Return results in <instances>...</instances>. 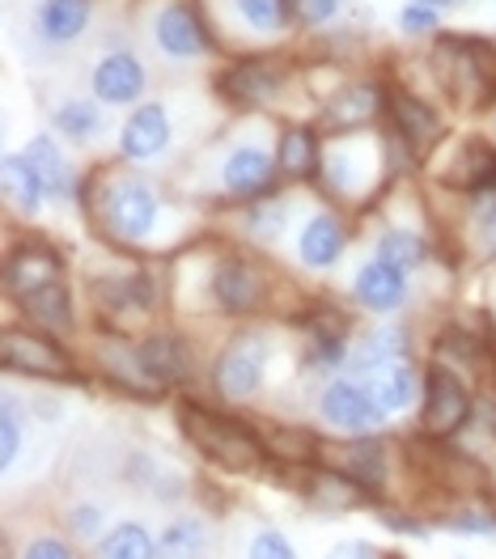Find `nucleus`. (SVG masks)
<instances>
[{"mask_svg":"<svg viewBox=\"0 0 496 559\" xmlns=\"http://www.w3.org/2000/svg\"><path fill=\"white\" fill-rule=\"evenodd\" d=\"M81 216L94 242L137 259H170L200 234V209L178 195L170 178L162 182L119 157L85 170Z\"/></svg>","mask_w":496,"mask_h":559,"instance_id":"f257e3e1","label":"nucleus"},{"mask_svg":"<svg viewBox=\"0 0 496 559\" xmlns=\"http://www.w3.org/2000/svg\"><path fill=\"white\" fill-rule=\"evenodd\" d=\"M170 182L200 212H238L281 191L276 119L272 115H225V123L178 166Z\"/></svg>","mask_w":496,"mask_h":559,"instance_id":"f03ea898","label":"nucleus"},{"mask_svg":"<svg viewBox=\"0 0 496 559\" xmlns=\"http://www.w3.org/2000/svg\"><path fill=\"white\" fill-rule=\"evenodd\" d=\"M187 254L200 267V297L187 314L225 318L238 322H272L288 318L306 306V293L272 263V254L238 242V238H196Z\"/></svg>","mask_w":496,"mask_h":559,"instance_id":"7ed1b4c3","label":"nucleus"},{"mask_svg":"<svg viewBox=\"0 0 496 559\" xmlns=\"http://www.w3.org/2000/svg\"><path fill=\"white\" fill-rule=\"evenodd\" d=\"M103 250V263H90L81 272V293L90 306V326L115 331V335H141L149 326L166 322L170 310V267L162 259H137V254H119Z\"/></svg>","mask_w":496,"mask_h":559,"instance_id":"20e7f679","label":"nucleus"},{"mask_svg":"<svg viewBox=\"0 0 496 559\" xmlns=\"http://www.w3.org/2000/svg\"><path fill=\"white\" fill-rule=\"evenodd\" d=\"M209 94L225 115H297L293 98H306V56L302 47H259V51H225V60L204 76Z\"/></svg>","mask_w":496,"mask_h":559,"instance_id":"39448f33","label":"nucleus"},{"mask_svg":"<svg viewBox=\"0 0 496 559\" xmlns=\"http://www.w3.org/2000/svg\"><path fill=\"white\" fill-rule=\"evenodd\" d=\"M175 424L182 445H191V454H200L221 475H263L272 466L268 454V437L263 424L247 419L243 407H225L204 390H187L175 399Z\"/></svg>","mask_w":496,"mask_h":559,"instance_id":"423d86ee","label":"nucleus"},{"mask_svg":"<svg viewBox=\"0 0 496 559\" xmlns=\"http://www.w3.org/2000/svg\"><path fill=\"white\" fill-rule=\"evenodd\" d=\"M128 26L149 51V60L166 72H209L225 60V43L216 35L204 0H132Z\"/></svg>","mask_w":496,"mask_h":559,"instance_id":"0eeeda50","label":"nucleus"},{"mask_svg":"<svg viewBox=\"0 0 496 559\" xmlns=\"http://www.w3.org/2000/svg\"><path fill=\"white\" fill-rule=\"evenodd\" d=\"M213 103V94L204 103H196L191 90H162V94L153 90L141 106L119 115L110 157H119L128 166H141V170H157V166L178 170L200 148L196 140H187L191 123H196V110H204Z\"/></svg>","mask_w":496,"mask_h":559,"instance_id":"6e6552de","label":"nucleus"},{"mask_svg":"<svg viewBox=\"0 0 496 559\" xmlns=\"http://www.w3.org/2000/svg\"><path fill=\"white\" fill-rule=\"evenodd\" d=\"M394 182H399V170H394V153H390V140L382 128L327 136L322 170L315 182L319 200L335 204V209H349L353 216H365Z\"/></svg>","mask_w":496,"mask_h":559,"instance_id":"1a4fd4ad","label":"nucleus"},{"mask_svg":"<svg viewBox=\"0 0 496 559\" xmlns=\"http://www.w3.org/2000/svg\"><path fill=\"white\" fill-rule=\"evenodd\" d=\"M425 69L437 94L450 103L454 115L480 119L496 94V35L480 31H441L421 47Z\"/></svg>","mask_w":496,"mask_h":559,"instance_id":"9d476101","label":"nucleus"},{"mask_svg":"<svg viewBox=\"0 0 496 559\" xmlns=\"http://www.w3.org/2000/svg\"><path fill=\"white\" fill-rule=\"evenodd\" d=\"M272 373H276L272 322H238L209 352L204 394H213L225 407H250L272 390Z\"/></svg>","mask_w":496,"mask_h":559,"instance_id":"9b49d317","label":"nucleus"},{"mask_svg":"<svg viewBox=\"0 0 496 559\" xmlns=\"http://www.w3.org/2000/svg\"><path fill=\"white\" fill-rule=\"evenodd\" d=\"M153 60L144 51L132 26H115L98 38V51L85 60L81 72V90H90L103 106H110L115 115L141 106L153 94Z\"/></svg>","mask_w":496,"mask_h":559,"instance_id":"f8f14e48","label":"nucleus"},{"mask_svg":"<svg viewBox=\"0 0 496 559\" xmlns=\"http://www.w3.org/2000/svg\"><path fill=\"white\" fill-rule=\"evenodd\" d=\"M0 369L9 382L31 385H76L90 378V365L72 348V340H60L17 318H9L0 331Z\"/></svg>","mask_w":496,"mask_h":559,"instance_id":"ddd939ff","label":"nucleus"},{"mask_svg":"<svg viewBox=\"0 0 496 559\" xmlns=\"http://www.w3.org/2000/svg\"><path fill=\"white\" fill-rule=\"evenodd\" d=\"M225 51H259V47H293L297 22L293 0H204Z\"/></svg>","mask_w":496,"mask_h":559,"instance_id":"4468645a","label":"nucleus"},{"mask_svg":"<svg viewBox=\"0 0 496 559\" xmlns=\"http://www.w3.org/2000/svg\"><path fill=\"white\" fill-rule=\"evenodd\" d=\"M475 399H480V385L471 378H462L459 369H450L441 360H425L416 432L428 441H459L462 432L475 424Z\"/></svg>","mask_w":496,"mask_h":559,"instance_id":"2eb2a0df","label":"nucleus"},{"mask_svg":"<svg viewBox=\"0 0 496 559\" xmlns=\"http://www.w3.org/2000/svg\"><path fill=\"white\" fill-rule=\"evenodd\" d=\"M356 221L349 209H335L315 195V204L302 212L297 229H293V267H302L306 276H331L356 242Z\"/></svg>","mask_w":496,"mask_h":559,"instance_id":"dca6fc26","label":"nucleus"},{"mask_svg":"<svg viewBox=\"0 0 496 559\" xmlns=\"http://www.w3.org/2000/svg\"><path fill=\"white\" fill-rule=\"evenodd\" d=\"M433 178V191L446 195H480V191H496V140L484 128H467V132H450V140L433 153L425 166Z\"/></svg>","mask_w":496,"mask_h":559,"instance_id":"f3484780","label":"nucleus"},{"mask_svg":"<svg viewBox=\"0 0 496 559\" xmlns=\"http://www.w3.org/2000/svg\"><path fill=\"white\" fill-rule=\"evenodd\" d=\"M69 250L56 242L51 234H38L31 225H9V242H4V301H22L38 288L69 280Z\"/></svg>","mask_w":496,"mask_h":559,"instance_id":"a211bd4d","label":"nucleus"},{"mask_svg":"<svg viewBox=\"0 0 496 559\" xmlns=\"http://www.w3.org/2000/svg\"><path fill=\"white\" fill-rule=\"evenodd\" d=\"M319 462L349 475L356 488H365V496L374 504L387 500V491L394 488V441L387 432H356V437H322Z\"/></svg>","mask_w":496,"mask_h":559,"instance_id":"6ab92c4d","label":"nucleus"},{"mask_svg":"<svg viewBox=\"0 0 496 559\" xmlns=\"http://www.w3.org/2000/svg\"><path fill=\"white\" fill-rule=\"evenodd\" d=\"M315 419L331 437H356V432H387V412L374 403L369 385L353 373H335L315 385Z\"/></svg>","mask_w":496,"mask_h":559,"instance_id":"aec40b11","label":"nucleus"},{"mask_svg":"<svg viewBox=\"0 0 496 559\" xmlns=\"http://www.w3.org/2000/svg\"><path fill=\"white\" fill-rule=\"evenodd\" d=\"M103 17V0H35L31 4V47L56 60L76 51Z\"/></svg>","mask_w":496,"mask_h":559,"instance_id":"412c9836","label":"nucleus"},{"mask_svg":"<svg viewBox=\"0 0 496 559\" xmlns=\"http://www.w3.org/2000/svg\"><path fill=\"white\" fill-rule=\"evenodd\" d=\"M349 301L356 306V314L365 318H403L416 301V276L369 254L349 276Z\"/></svg>","mask_w":496,"mask_h":559,"instance_id":"4be33fe9","label":"nucleus"},{"mask_svg":"<svg viewBox=\"0 0 496 559\" xmlns=\"http://www.w3.org/2000/svg\"><path fill=\"white\" fill-rule=\"evenodd\" d=\"M322 148H327V132L310 115L276 119V170H281L284 187L315 191L322 170Z\"/></svg>","mask_w":496,"mask_h":559,"instance_id":"5701e85b","label":"nucleus"},{"mask_svg":"<svg viewBox=\"0 0 496 559\" xmlns=\"http://www.w3.org/2000/svg\"><path fill=\"white\" fill-rule=\"evenodd\" d=\"M47 128L64 140L69 148H98L103 140H115V110L103 106L90 90H76V94H56L47 98Z\"/></svg>","mask_w":496,"mask_h":559,"instance_id":"b1692460","label":"nucleus"},{"mask_svg":"<svg viewBox=\"0 0 496 559\" xmlns=\"http://www.w3.org/2000/svg\"><path fill=\"white\" fill-rule=\"evenodd\" d=\"M297 200H302L297 187H281V191L255 200L247 209L229 212L234 216V238L263 250V254H276L281 242H293V229H297V209L293 204Z\"/></svg>","mask_w":496,"mask_h":559,"instance_id":"393cba45","label":"nucleus"},{"mask_svg":"<svg viewBox=\"0 0 496 559\" xmlns=\"http://www.w3.org/2000/svg\"><path fill=\"white\" fill-rule=\"evenodd\" d=\"M26 157L35 162V170L43 175V187H47V200L60 209H81V187H85V170L76 166L72 148L64 140L56 136L51 128H43L35 136L22 144Z\"/></svg>","mask_w":496,"mask_h":559,"instance_id":"a878e982","label":"nucleus"},{"mask_svg":"<svg viewBox=\"0 0 496 559\" xmlns=\"http://www.w3.org/2000/svg\"><path fill=\"white\" fill-rule=\"evenodd\" d=\"M399 356H416V331H412V322H403V318H374V322H361L356 326L349 369L344 373L365 378L378 365H390Z\"/></svg>","mask_w":496,"mask_h":559,"instance_id":"bb28decb","label":"nucleus"},{"mask_svg":"<svg viewBox=\"0 0 496 559\" xmlns=\"http://www.w3.org/2000/svg\"><path fill=\"white\" fill-rule=\"evenodd\" d=\"M9 310L17 322H31L38 331H51L60 340H76L81 331V297H76V284L69 280H56L47 288H38L22 301H9Z\"/></svg>","mask_w":496,"mask_h":559,"instance_id":"cd10ccee","label":"nucleus"},{"mask_svg":"<svg viewBox=\"0 0 496 559\" xmlns=\"http://www.w3.org/2000/svg\"><path fill=\"white\" fill-rule=\"evenodd\" d=\"M0 195H4V209H9V225H35L51 204L43 175L26 157V148H9L0 157Z\"/></svg>","mask_w":496,"mask_h":559,"instance_id":"c85d7f7f","label":"nucleus"},{"mask_svg":"<svg viewBox=\"0 0 496 559\" xmlns=\"http://www.w3.org/2000/svg\"><path fill=\"white\" fill-rule=\"evenodd\" d=\"M361 382L369 385V394H374V403L387 412V419L403 416H416V407H421V390H425V365L416 360V356H399V360H390V365H378L374 373H365Z\"/></svg>","mask_w":496,"mask_h":559,"instance_id":"c756f323","label":"nucleus"},{"mask_svg":"<svg viewBox=\"0 0 496 559\" xmlns=\"http://www.w3.org/2000/svg\"><path fill=\"white\" fill-rule=\"evenodd\" d=\"M459 200V221L446 229V246L454 242L475 263H496V191L480 195H454Z\"/></svg>","mask_w":496,"mask_h":559,"instance_id":"7c9ffc66","label":"nucleus"},{"mask_svg":"<svg viewBox=\"0 0 496 559\" xmlns=\"http://www.w3.org/2000/svg\"><path fill=\"white\" fill-rule=\"evenodd\" d=\"M297 475V491H302V500L315 509V513H327V518H344V513H356V509H365V504H374L365 488H356L349 475H340V471H331V466H302V471H293Z\"/></svg>","mask_w":496,"mask_h":559,"instance_id":"2f4dec72","label":"nucleus"},{"mask_svg":"<svg viewBox=\"0 0 496 559\" xmlns=\"http://www.w3.org/2000/svg\"><path fill=\"white\" fill-rule=\"evenodd\" d=\"M123 484L149 496V500H157V504H178L191 491L182 471H175L166 457H157L153 450H132L123 457Z\"/></svg>","mask_w":496,"mask_h":559,"instance_id":"473e14b6","label":"nucleus"},{"mask_svg":"<svg viewBox=\"0 0 496 559\" xmlns=\"http://www.w3.org/2000/svg\"><path fill=\"white\" fill-rule=\"evenodd\" d=\"M157 559H213V530L200 513H178L157 534Z\"/></svg>","mask_w":496,"mask_h":559,"instance_id":"72a5a7b5","label":"nucleus"},{"mask_svg":"<svg viewBox=\"0 0 496 559\" xmlns=\"http://www.w3.org/2000/svg\"><path fill=\"white\" fill-rule=\"evenodd\" d=\"M26 424H31V403H26V394H17L9 385L0 399V466L4 471H13L26 450Z\"/></svg>","mask_w":496,"mask_h":559,"instance_id":"f704fd0d","label":"nucleus"},{"mask_svg":"<svg viewBox=\"0 0 496 559\" xmlns=\"http://www.w3.org/2000/svg\"><path fill=\"white\" fill-rule=\"evenodd\" d=\"M94 551L98 559H157V534L144 522H115Z\"/></svg>","mask_w":496,"mask_h":559,"instance_id":"c9c22d12","label":"nucleus"},{"mask_svg":"<svg viewBox=\"0 0 496 559\" xmlns=\"http://www.w3.org/2000/svg\"><path fill=\"white\" fill-rule=\"evenodd\" d=\"M441 31H446V13L425 4V0H403L394 9V35L408 47H425L428 38H437Z\"/></svg>","mask_w":496,"mask_h":559,"instance_id":"e433bc0d","label":"nucleus"},{"mask_svg":"<svg viewBox=\"0 0 496 559\" xmlns=\"http://www.w3.org/2000/svg\"><path fill=\"white\" fill-rule=\"evenodd\" d=\"M293 22H297V43H302L331 26L353 22V0H293Z\"/></svg>","mask_w":496,"mask_h":559,"instance_id":"4c0bfd02","label":"nucleus"},{"mask_svg":"<svg viewBox=\"0 0 496 559\" xmlns=\"http://www.w3.org/2000/svg\"><path fill=\"white\" fill-rule=\"evenodd\" d=\"M247 559H297V547L276 525H259L247 543Z\"/></svg>","mask_w":496,"mask_h":559,"instance_id":"58836bf2","label":"nucleus"},{"mask_svg":"<svg viewBox=\"0 0 496 559\" xmlns=\"http://www.w3.org/2000/svg\"><path fill=\"white\" fill-rule=\"evenodd\" d=\"M64 522H69V534L72 538H81V543H98L103 534H107V513H103V504H72L69 513H64Z\"/></svg>","mask_w":496,"mask_h":559,"instance_id":"ea45409f","label":"nucleus"},{"mask_svg":"<svg viewBox=\"0 0 496 559\" xmlns=\"http://www.w3.org/2000/svg\"><path fill=\"white\" fill-rule=\"evenodd\" d=\"M17 559H76V547L60 534H35Z\"/></svg>","mask_w":496,"mask_h":559,"instance_id":"a19ab883","label":"nucleus"},{"mask_svg":"<svg viewBox=\"0 0 496 559\" xmlns=\"http://www.w3.org/2000/svg\"><path fill=\"white\" fill-rule=\"evenodd\" d=\"M327 559H387V551H378L374 543H365V538H344V543H335Z\"/></svg>","mask_w":496,"mask_h":559,"instance_id":"79ce46f5","label":"nucleus"},{"mask_svg":"<svg viewBox=\"0 0 496 559\" xmlns=\"http://www.w3.org/2000/svg\"><path fill=\"white\" fill-rule=\"evenodd\" d=\"M484 326H488V335L496 340V284L493 293H488V301H484Z\"/></svg>","mask_w":496,"mask_h":559,"instance_id":"37998d69","label":"nucleus"},{"mask_svg":"<svg viewBox=\"0 0 496 559\" xmlns=\"http://www.w3.org/2000/svg\"><path fill=\"white\" fill-rule=\"evenodd\" d=\"M480 128H484V132L496 140V94H493V103L484 106V115H480Z\"/></svg>","mask_w":496,"mask_h":559,"instance_id":"c03bdc74","label":"nucleus"},{"mask_svg":"<svg viewBox=\"0 0 496 559\" xmlns=\"http://www.w3.org/2000/svg\"><path fill=\"white\" fill-rule=\"evenodd\" d=\"M425 4H433V9H441V13H454V9H462V4H471V0H425Z\"/></svg>","mask_w":496,"mask_h":559,"instance_id":"a18cd8bd","label":"nucleus"},{"mask_svg":"<svg viewBox=\"0 0 496 559\" xmlns=\"http://www.w3.org/2000/svg\"><path fill=\"white\" fill-rule=\"evenodd\" d=\"M488 385H493V394H496V365H493V378H488Z\"/></svg>","mask_w":496,"mask_h":559,"instance_id":"49530a36","label":"nucleus"},{"mask_svg":"<svg viewBox=\"0 0 496 559\" xmlns=\"http://www.w3.org/2000/svg\"><path fill=\"white\" fill-rule=\"evenodd\" d=\"M387 559H403V556H394V551H387Z\"/></svg>","mask_w":496,"mask_h":559,"instance_id":"de8ad7c7","label":"nucleus"},{"mask_svg":"<svg viewBox=\"0 0 496 559\" xmlns=\"http://www.w3.org/2000/svg\"><path fill=\"white\" fill-rule=\"evenodd\" d=\"M493 9H496V0H493Z\"/></svg>","mask_w":496,"mask_h":559,"instance_id":"09e8293b","label":"nucleus"}]
</instances>
